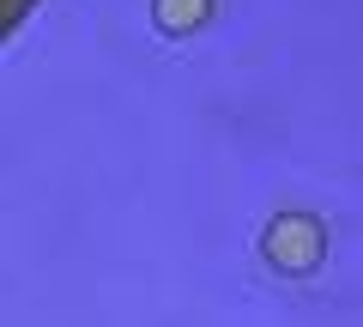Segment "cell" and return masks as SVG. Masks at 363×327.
I'll list each match as a JSON object with an SVG mask.
<instances>
[{"instance_id": "6da1fadb", "label": "cell", "mask_w": 363, "mask_h": 327, "mask_svg": "<svg viewBox=\"0 0 363 327\" xmlns=\"http://www.w3.org/2000/svg\"><path fill=\"white\" fill-rule=\"evenodd\" d=\"M260 249L279 273H315L321 267V224L309 212H285V218H272L267 236H260Z\"/></svg>"}, {"instance_id": "7a4b0ae2", "label": "cell", "mask_w": 363, "mask_h": 327, "mask_svg": "<svg viewBox=\"0 0 363 327\" xmlns=\"http://www.w3.org/2000/svg\"><path fill=\"white\" fill-rule=\"evenodd\" d=\"M212 0H157V25L164 31H194L200 18H206Z\"/></svg>"}]
</instances>
